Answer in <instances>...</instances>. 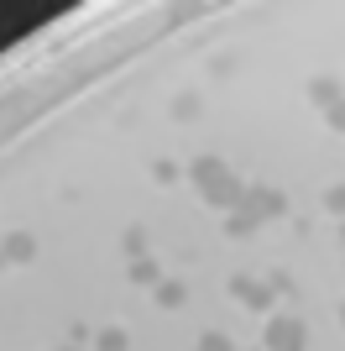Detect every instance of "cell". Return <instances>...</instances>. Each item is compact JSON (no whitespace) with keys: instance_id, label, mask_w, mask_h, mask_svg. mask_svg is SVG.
<instances>
[{"instance_id":"obj_1","label":"cell","mask_w":345,"mask_h":351,"mask_svg":"<svg viewBox=\"0 0 345 351\" xmlns=\"http://www.w3.org/2000/svg\"><path fill=\"white\" fill-rule=\"evenodd\" d=\"M194 184H199V194H204V205H215V210H241V194H246V184L235 173H230L220 158H199L194 162Z\"/></svg>"},{"instance_id":"obj_2","label":"cell","mask_w":345,"mask_h":351,"mask_svg":"<svg viewBox=\"0 0 345 351\" xmlns=\"http://www.w3.org/2000/svg\"><path fill=\"white\" fill-rule=\"evenodd\" d=\"M309 346V325L298 315H272L267 320V351H303Z\"/></svg>"},{"instance_id":"obj_3","label":"cell","mask_w":345,"mask_h":351,"mask_svg":"<svg viewBox=\"0 0 345 351\" xmlns=\"http://www.w3.org/2000/svg\"><path fill=\"white\" fill-rule=\"evenodd\" d=\"M241 210H246L251 220H272V215H283V210H288V199H283L277 189H267V184H257V189L241 194Z\"/></svg>"},{"instance_id":"obj_4","label":"cell","mask_w":345,"mask_h":351,"mask_svg":"<svg viewBox=\"0 0 345 351\" xmlns=\"http://www.w3.org/2000/svg\"><path fill=\"white\" fill-rule=\"evenodd\" d=\"M230 293H235L241 304H251V309L272 304V283H261V278H235V283H230Z\"/></svg>"},{"instance_id":"obj_5","label":"cell","mask_w":345,"mask_h":351,"mask_svg":"<svg viewBox=\"0 0 345 351\" xmlns=\"http://www.w3.org/2000/svg\"><path fill=\"white\" fill-rule=\"evenodd\" d=\"M131 283H142V289H157V283H162L157 263H152V257H136V263H131Z\"/></svg>"},{"instance_id":"obj_6","label":"cell","mask_w":345,"mask_h":351,"mask_svg":"<svg viewBox=\"0 0 345 351\" xmlns=\"http://www.w3.org/2000/svg\"><path fill=\"white\" fill-rule=\"evenodd\" d=\"M31 252H37V241H31L27 231H16V236H5V257H11V263H27Z\"/></svg>"},{"instance_id":"obj_7","label":"cell","mask_w":345,"mask_h":351,"mask_svg":"<svg viewBox=\"0 0 345 351\" xmlns=\"http://www.w3.org/2000/svg\"><path fill=\"white\" fill-rule=\"evenodd\" d=\"M309 100H319L330 110V105H340V84H335V79H314V84H309Z\"/></svg>"},{"instance_id":"obj_8","label":"cell","mask_w":345,"mask_h":351,"mask_svg":"<svg viewBox=\"0 0 345 351\" xmlns=\"http://www.w3.org/2000/svg\"><path fill=\"white\" fill-rule=\"evenodd\" d=\"M257 226H261V220H251V215H246V210H230V215H225V231L235 236V241H241V236H251V231H257Z\"/></svg>"},{"instance_id":"obj_9","label":"cell","mask_w":345,"mask_h":351,"mask_svg":"<svg viewBox=\"0 0 345 351\" xmlns=\"http://www.w3.org/2000/svg\"><path fill=\"white\" fill-rule=\"evenodd\" d=\"M120 247H126L131 263H136V257H146V231H142V226H131V231L120 236Z\"/></svg>"},{"instance_id":"obj_10","label":"cell","mask_w":345,"mask_h":351,"mask_svg":"<svg viewBox=\"0 0 345 351\" xmlns=\"http://www.w3.org/2000/svg\"><path fill=\"white\" fill-rule=\"evenodd\" d=\"M183 299H188L183 283H157V304H162V309H178Z\"/></svg>"},{"instance_id":"obj_11","label":"cell","mask_w":345,"mask_h":351,"mask_svg":"<svg viewBox=\"0 0 345 351\" xmlns=\"http://www.w3.org/2000/svg\"><path fill=\"white\" fill-rule=\"evenodd\" d=\"M131 336L126 330H100V341H94V351H126Z\"/></svg>"},{"instance_id":"obj_12","label":"cell","mask_w":345,"mask_h":351,"mask_svg":"<svg viewBox=\"0 0 345 351\" xmlns=\"http://www.w3.org/2000/svg\"><path fill=\"white\" fill-rule=\"evenodd\" d=\"M324 210H330V215H345V184L324 189Z\"/></svg>"},{"instance_id":"obj_13","label":"cell","mask_w":345,"mask_h":351,"mask_svg":"<svg viewBox=\"0 0 345 351\" xmlns=\"http://www.w3.org/2000/svg\"><path fill=\"white\" fill-rule=\"evenodd\" d=\"M199 351H235V346H230V336H215V330H209V336H199Z\"/></svg>"},{"instance_id":"obj_14","label":"cell","mask_w":345,"mask_h":351,"mask_svg":"<svg viewBox=\"0 0 345 351\" xmlns=\"http://www.w3.org/2000/svg\"><path fill=\"white\" fill-rule=\"evenodd\" d=\"M324 121H330L335 132H345V100H340V105H330V110H324Z\"/></svg>"},{"instance_id":"obj_15","label":"cell","mask_w":345,"mask_h":351,"mask_svg":"<svg viewBox=\"0 0 345 351\" xmlns=\"http://www.w3.org/2000/svg\"><path fill=\"white\" fill-rule=\"evenodd\" d=\"M340 320H345V304H340Z\"/></svg>"},{"instance_id":"obj_16","label":"cell","mask_w":345,"mask_h":351,"mask_svg":"<svg viewBox=\"0 0 345 351\" xmlns=\"http://www.w3.org/2000/svg\"><path fill=\"white\" fill-rule=\"evenodd\" d=\"M340 241H345V226H340Z\"/></svg>"},{"instance_id":"obj_17","label":"cell","mask_w":345,"mask_h":351,"mask_svg":"<svg viewBox=\"0 0 345 351\" xmlns=\"http://www.w3.org/2000/svg\"><path fill=\"white\" fill-rule=\"evenodd\" d=\"M58 351H73V346H58Z\"/></svg>"}]
</instances>
